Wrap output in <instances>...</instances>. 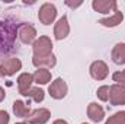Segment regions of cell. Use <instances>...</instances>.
I'll return each instance as SVG.
<instances>
[{
    "mask_svg": "<svg viewBox=\"0 0 125 124\" xmlns=\"http://www.w3.org/2000/svg\"><path fill=\"white\" fill-rule=\"evenodd\" d=\"M18 22L15 19H1L0 21V59L9 56L15 50Z\"/></svg>",
    "mask_w": 125,
    "mask_h": 124,
    "instance_id": "6da1fadb",
    "label": "cell"
}]
</instances>
